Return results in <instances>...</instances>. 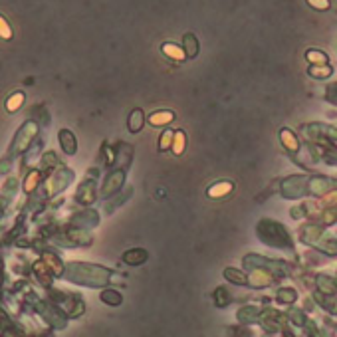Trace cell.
Returning <instances> with one entry per match:
<instances>
[{"instance_id": "1", "label": "cell", "mask_w": 337, "mask_h": 337, "mask_svg": "<svg viewBox=\"0 0 337 337\" xmlns=\"http://www.w3.org/2000/svg\"><path fill=\"white\" fill-rule=\"evenodd\" d=\"M59 143H62V149L68 153V155H74L76 153V137L70 131H66V129L59 131Z\"/></svg>"}, {"instance_id": "2", "label": "cell", "mask_w": 337, "mask_h": 337, "mask_svg": "<svg viewBox=\"0 0 337 337\" xmlns=\"http://www.w3.org/2000/svg\"><path fill=\"white\" fill-rule=\"evenodd\" d=\"M145 260H147V252L141 248H135V250H129L127 254H123V262H127L129 266H139Z\"/></svg>"}, {"instance_id": "3", "label": "cell", "mask_w": 337, "mask_h": 337, "mask_svg": "<svg viewBox=\"0 0 337 337\" xmlns=\"http://www.w3.org/2000/svg\"><path fill=\"white\" fill-rule=\"evenodd\" d=\"M143 123H145V115H143V111H141V109H133L131 115H129V123H127V125H129V131H133V133L141 131Z\"/></svg>"}, {"instance_id": "4", "label": "cell", "mask_w": 337, "mask_h": 337, "mask_svg": "<svg viewBox=\"0 0 337 337\" xmlns=\"http://www.w3.org/2000/svg\"><path fill=\"white\" fill-rule=\"evenodd\" d=\"M185 48H187V56H189V58H195V56H197V52H198V42H197V38H195L193 34H187V36H185Z\"/></svg>"}, {"instance_id": "5", "label": "cell", "mask_w": 337, "mask_h": 337, "mask_svg": "<svg viewBox=\"0 0 337 337\" xmlns=\"http://www.w3.org/2000/svg\"><path fill=\"white\" fill-rule=\"evenodd\" d=\"M173 119V113L171 111H163V113H155V115H151V125H165L169 123V121Z\"/></svg>"}, {"instance_id": "6", "label": "cell", "mask_w": 337, "mask_h": 337, "mask_svg": "<svg viewBox=\"0 0 337 337\" xmlns=\"http://www.w3.org/2000/svg\"><path fill=\"white\" fill-rule=\"evenodd\" d=\"M163 52L169 54L173 59H177V62H182V59H185V54H182V50L177 48V46H173V44H165L163 46Z\"/></svg>"}, {"instance_id": "7", "label": "cell", "mask_w": 337, "mask_h": 337, "mask_svg": "<svg viewBox=\"0 0 337 337\" xmlns=\"http://www.w3.org/2000/svg\"><path fill=\"white\" fill-rule=\"evenodd\" d=\"M22 101H24V94H16V96H12L10 99H8V111H16L20 105H22Z\"/></svg>"}, {"instance_id": "8", "label": "cell", "mask_w": 337, "mask_h": 337, "mask_svg": "<svg viewBox=\"0 0 337 337\" xmlns=\"http://www.w3.org/2000/svg\"><path fill=\"white\" fill-rule=\"evenodd\" d=\"M101 299H103L105 303H119V301H121V296H119L117 292H113V290H107V292H103Z\"/></svg>"}, {"instance_id": "9", "label": "cell", "mask_w": 337, "mask_h": 337, "mask_svg": "<svg viewBox=\"0 0 337 337\" xmlns=\"http://www.w3.org/2000/svg\"><path fill=\"white\" fill-rule=\"evenodd\" d=\"M0 36H2V38H10L12 36V32H10V28H8V22L2 18V16H0Z\"/></svg>"}, {"instance_id": "10", "label": "cell", "mask_w": 337, "mask_h": 337, "mask_svg": "<svg viewBox=\"0 0 337 337\" xmlns=\"http://www.w3.org/2000/svg\"><path fill=\"white\" fill-rule=\"evenodd\" d=\"M308 4L317 8V10H327L329 8V0H308Z\"/></svg>"}, {"instance_id": "11", "label": "cell", "mask_w": 337, "mask_h": 337, "mask_svg": "<svg viewBox=\"0 0 337 337\" xmlns=\"http://www.w3.org/2000/svg\"><path fill=\"white\" fill-rule=\"evenodd\" d=\"M226 276H230V278H234L232 282H236V284H246V278H244L242 274H236V272H232V270H226Z\"/></svg>"}, {"instance_id": "12", "label": "cell", "mask_w": 337, "mask_h": 337, "mask_svg": "<svg viewBox=\"0 0 337 337\" xmlns=\"http://www.w3.org/2000/svg\"><path fill=\"white\" fill-rule=\"evenodd\" d=\"M177 141H175V151H177V155H180V151L182 147H185V139H182V133H177Z\"/></svg>"}, {"instance_id": "13", "label": "cell", "mask_w": 337, "mask_h": 337, "mask_svg": "<svg viewBox=\"0 0 337 337\" xmlns=\"http://www.w3.org/2000/svg\"><path fill=\"white\" fill-rule=\"evenodd\" d=\"M308 58L314 59V62H325V56L321 52H308Z\"/></svg>"}, {"instance_id": "14", "label": "cell", "mask_w": 337, "mask_h": 337, "mask_svg": "<svg viewBox=\"0 0 337 337\" xmlns=\"http://www.w3.org/2000/svg\"><path fill=\"white\" fill-rule=\"evenodd\" d=\"M230 189H232V185H230V182H226V185H224V189H222V187H220V189H212V191H210L208 195H212V197H217V195H220V193H228Z\"/></svg>"}, {"instance_id": "15", "label": "cell", "mask_w": 337, "mask_h": 337, "mask_svg": "<svg viewBox=\"0 0 337 337\" xmlns=\"http://www.w3.org/2000/svg\"><path fill=\"white\" fill-rule=\"evenodd\" d=\"M329 74H331L329 68H327V70H325V68H323V70H314V76H316V78H323V76H329Z\"/></svg>"}]
</instances>
